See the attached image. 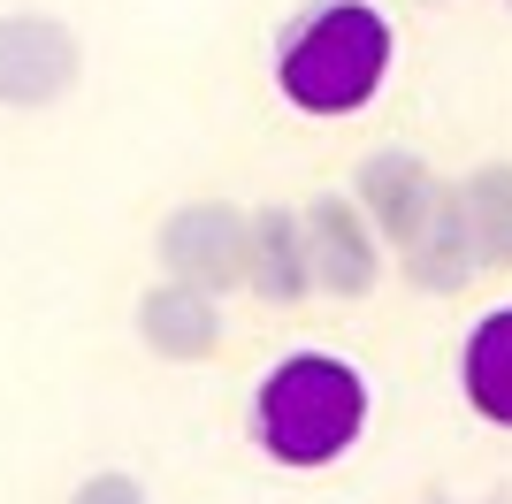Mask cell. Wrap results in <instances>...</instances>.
<instances>
[{"label":"cell","instance_id":"obj_1","mask_svg":"<svg viewBox=\"0 0 512 504\" xmlns=\"http://www.w3.org/2000/svg\"><path fill=\"white\" fill-rule=\"evenodd\" d=\"M367 436V375L337 352H291L253 390V443L291 474L337 466Z\"/></svg>","mask_w":512,"mask_h":504},{"label":"cell","instance_id":"obj_2","mask_svg":"<svg viewBox=\"0 0 512 504\" xmlns=\"http://www.w3.org/2000/svg\"><path fill=\"white\" fill-rule=\"evenodd\" d=\"M390 16L375 0H321L276 54V84L299 115H360L390 77Z\"/></svg>","mask_w":512,"mask_h":504},{"label":"cell","instance_id":"obj_3","mask_svg":"<svg viewBox=\"0 0 512 504\" xmlns=\"http://www.w3.org/2000/svg\"><path fill=\"white\" fill-rule=\"evenodd\" d=\"M153 260H161L169 283H192V291H214V298L245 291V268H253V207H237V199H184V207L161 214Z\"/></svg>","mask_w":512,"mask_h":504},{"label":"cell","instance_id":"obj_4","mask_svg":"<svg viewBox=\"0 0 512 504\" xmlns=\"http://www.w3.org/2000/svg\"><path fill=\"white\" fill-rule=\"evenodd\" d=\"M77 77H85V39L62 16H46V8L0 16V107H16V115L62 107Z\"/></svg>","mask_w":512,"mask_h":504},{"label":"cell","instance_id":"obj_5","mask_svg":"<svg viewBox=\"0 0 512 504\" xmlns=\"http://www.w3.org/2000/svg\"><path fill=\"white\" fill-rule=\"evenodd\" d=\"M299 230H306V260H314V291L337 306H360L383 283V237L367 230V214L352 191L321 184L299 199Z\"/></svg>","mask_w":512,"mask_h":504},{"label":"cell","instance_id":"obj_6","mask_svg":"<svg viewBox=\"0 0 512 504\" xmlns=\"http://www.w3.org/2000/svg\"><path fill=\"white\" fill-rule=\"evenodd\" d=\"M444 191L451 184L428 168V153H413V146H375L360 161V176H352V199H360L367 230L383 237L390 260L421 245V230L436 222V207H444Z\"/></svg>","mask_w":512,"mask_h":504},{"label":"cell","instance_id":"obj_7","mask_svg":"<svg viewBox=\"0 0 512 504\" xmlns=\"http://www.w3.org/2000/svg\"><path fill=\"white\" fill-rule=\"evenodd\" d=\"M130 329H138L146 359H161V367H207V359H222V344H230L222 298L192 291V283H169V275H153L146 291H138Z\"/></svg>","mask_w":512,"mask_h":504},{"label":"cell","instance_id":"obj_8","mask_svg":"<svg viewBox=\"0 0 512 504\" xmlns=\"http://www.w3.org/2000/svg\"><path fill=\"white\" fill-rule=\"evenodd\" d=\"M398 275H406L421 298H459L467 283H482V245H474L467 230V207H459V184L444 191V207H436V222L421 230V245L398 252Z\"/></svg>","mask_w":512,"mask_h":504},{"label":"cell","instance_id":"obj_9","mask_svg":"<svg viewBox=\"0 0 512 504\" xmlns=\"http://www.w3.org/2000/svg\"><path fill=\"white\" fill-rule=\"evenodd\" d=\"M245 291L260 306H306L314 298V260H306V230L299 207H253V268H245Z\"/></svg>","mask_w":512,"mask_h":504},{"label":"cell","instance_id":"obj_10","mask_svg":"<svg viewBox=\"0 0 512 504\" xmlns=\"http://www.w3.org/2000/svg\"><path fill=\"white\" fill-rule=\"evenodd\" d=\"M459 390H467L474 420H490V428L512 436V306H490L467 329V344H459Z\"/></svg>","mask_w":512,"mask_h":504},{"label":"cell","instance_id":"obj_11","mask_svg":"<svg viewBox=\"0 0 512 504\" xmlns=\"http://www.w3.org/2000/svg\"><path fill=\"white\" fill-rule=\"evenodd\" d=\"M459 207H467V230L482 245V268L505 275L512 268V161H474L459 176Z\"/></svg>","mask_w":512,"mask_h":504},{"label":"cell","instance_id":"obj_12","mask_svg":"<svg viewBox=\"0 0 512 504\" xmlns=\"http://www.w3.org/2000/svg\"><path fill=\"white\" fill-rule=\"evenodd\" d=\"M69 504H153V489L130 474V466H92L85 482L69 489Z\"/></svg>","mask_w":512,"mask_h":504},{"label":"cell","instance_id":"obj_13","mask_svg":"<svg viewBox=\"0 0 512 504\" xmlns=\"http://www.w3.org/2000/svg\"><path fill=\"white\" fill-rule=\"evenodd\" d=\"M428 504H512V497H428Z\"/></svg>","mask_w":512,"mask_h":504},{"label":"cell","instance_id":"obj_14","mask_svg":"<svg viewBox=\"0 0 512 504\" xmlns=\"http://www.w3.org/2000/svg\"><path fill=\"white\" fill-rule=\"evenodd\" d=\"M505 8H512V0H505Z\"/></svg>","mask_w":512,"mask_h":504}]
</instances>
